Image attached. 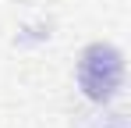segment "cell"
Returning <instances> with one entry per match:
<instances>
[{
    "label": "cell",
    "instance_id": "cell-1",
    "mask_svg": "<svg viewBox=\"0 0 131 128\" xmlns=\"http://www.w3.org/2000/svg\"><path fill=\"white\" fill-rule=\"evenodd\" d=\"M85 71H96V78H92V75L85 78V85H89L92 96H106L110 89L117 85V75H121V68H117V57H113V53H106L103 64H96V57H89Z\"/></svg>",
    "mask_w": 131,
    "mask_h": 128
}]
</instances>
